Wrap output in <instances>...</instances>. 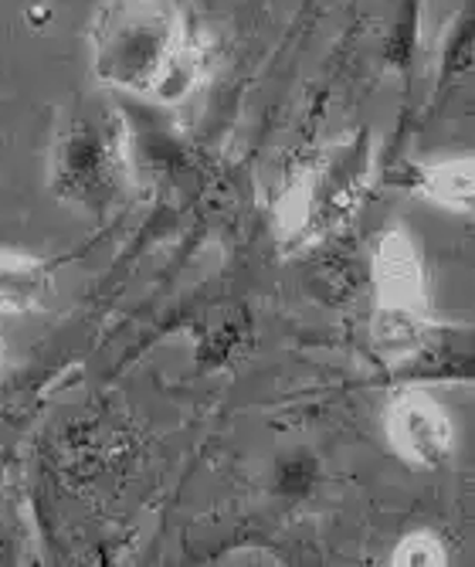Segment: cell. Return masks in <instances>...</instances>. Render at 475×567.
Here are the masks:
<instances>
[{"label": "cell", "instance_id": "cell-3", "mask_svg": "<svg viewBox=\"0 0 475 567\" xmlns=\"http://www.w3.org/2000/svg\"><path fill=\"white\" fill-rule=\"evenodd\" d=\"M384 432L394 452L417 470H435L448 458L455 429L445 408L425 391H404L384 411Z\"/></svg>", "mask_w": 475, "mask_h": 567}, {"label": "cell", "instance_id": "cell-1", "mask_svg": "<svg viewBox=\"0 0 475 567\" xmlns=\"http://www.w3.org/2000/svg\"><path fill=\"white\" fill-rule=\"evenodd\" d=\"M99 79L130 92L177 99L197 75L180 18L161 0H116L95 21Z\"/></svg>", "mask_w": 475, "mask_h": 567}, {"label": "cell", "instance_id": "cell-8", "mask_svg": "<svg viewBox=\"0 0 475 567\" xmlns=\"http://www.w3.org/2000/svg\"><path fill=\"white\" fill-rule=\"evenodd\" d=\"M391 564H397V567H432V564L442 567V564H448V554H445L438 537H432V534H411V537H404L397 544Z\"/></svg>", "mask_w": 475, "mask_h": 567}, {"label": "cell", "instance_id": "cell-5", "mask_svg": "<svg viewBox=\"0 0 475 567\" xmlns=\"http://www.w3.org/2000/svg\"><path fill=\"white\" fill-rule=\"evenodd\" d=\"M120 167H123V153H116L110 136H99L89 130H82L75 140H69L55 157L59 184L75 200L110 197L113 187L120 184Z\"/></svg>", "mask_w": 475, "mask_h": 567}, {"label": "cell", "instance_id": "cell-4", "mask_svg": "<svg viewBox=\"0 0 475 567\" xmlns=\"http://www.w3.org/2000/svg\"><path fill=\"white\" fill-rule=\"evenodd\" d=\"M374 286H378V313L428 320V286L425 266L407 231H388L374 255Z\"/></svg>", "mask_w": 475, "mask_h": 567}, {"label": "cell", "instance_id": "cell-9", "mask_svg": "<svg viewBox=\"0 0 475 567\" xmlns=\"http://www.w3.org/2000/svg\"><path fill=\"white\" fill-rule=\"evenodd\" d=\"M0 353H4V347H0Z\"/></svg>", "mask_w": 475, "mask_h": 567}, {"label": "cell", "instance_id": "cell-7", "mask_svg": "<svg viewBox=\"0 0 475 567\" xmlns=\"http://www.w3.org/2000/svg\"><path fill=\"white\" fill-rule=\"evenodd\" d=\"M421 194L428 200L442 204L448 212H468L472 208V190H475V164L472 157L462 161H442L421 171Z\"/></svg>", "mask_w": 475, "mask_h": 567}, {"label": "cell", "instance_id": "cell-6", "mask_svg": "<svg viewBox=\"0 0 475 567\" xmlns=\"http://www.w3.org/2000/svg\"><path fill=\"white\" fill-rule=\"evenodd\" d=\"M55 296V279L41 259L0 251V313H38Z\"/></svg>", "mask_w": 475, "mask_h": 567}, {"label": "cell", "instance_id": "cell-2", "mask_svg": "<svg viewBox=\"0 0 475 567\" xmlns=\"http://www.w3.org/2000/svg\"><path fill=\"white\" fill-rule=\"evenodd\" d=\"M363 187V153H330L306 171L279 200L282 235H323L353 212Z\"/></svg>", "mask_w": 475, "mask_h": 567}]
</instances>
